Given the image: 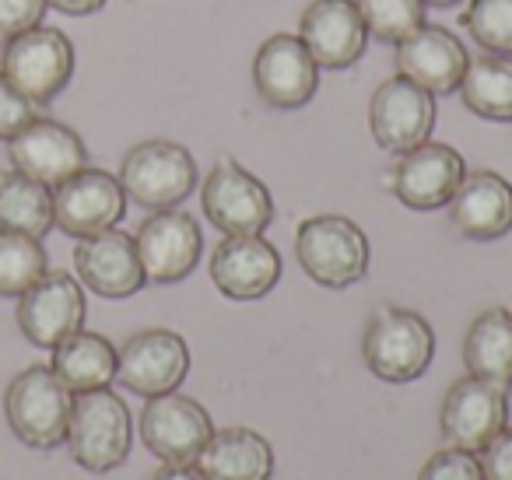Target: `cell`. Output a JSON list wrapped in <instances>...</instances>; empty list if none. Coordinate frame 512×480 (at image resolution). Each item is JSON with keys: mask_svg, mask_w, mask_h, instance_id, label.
Returning <instances> with one entry per match:
<instances>
[{"mask_svg": "<svg viewBox=\"0 0 512 480\" xmlns=\"http://www.w3.org/2000/svg\"><path fill=\"white\" fill-rule=\"evenodd\" d=\"M435 120H439L435 95L407 81L404 74L386 78L369 99L372 141L390 155H404V151L432 141Z\"/></svg>", "mask_w": 512, "mask_h": 480, "instance_id": "obj_9", "label": "cell"}, {"mask_svg": "<svg viewBox=\"0 0 512 480\" xmlns=\"http://www.w3.org/2000/svg\"><path fill=\"white\" fill-rule=\"evenodd\" d=\"M460 99L474 116L491 123H512V57L481 53L470 57L460 81Z\"/></svg>", "mask_w": 512, "mask_h": 480, "instance_id": "obj_26", "label": "cell"}, {"mask_svg": "<svg viewBox=\"0 0 512 480\" xmlns=\"http://www.w3.org/2000/svg\"><path fill=\"white\" fill-rule=\"evenodd\" d=\"M46 8V0H0V39H15L43 25Z\"/></svg>", "mask_w": 512, "mask_h": 480, "instance_id": "obj_33", "label": "cell"}, {"mask_svg": "<svg viewBox=\"0 0 512 480\" xmlns=\"http://www.w3.org/2000/svg\"><path fill=\"white\" fill-rule=\"evenodd\" d=\"M446 211L463 239L495 242L512 232V183L491 169L467 172Z\"/></svg>", "mask_w": 512, "mask_h": 480, "instance_id": "obj_22", "label": "cell"}, {"mask_svg": "<svg viewBox=\"0 0 512 480\" xmlns=\"http://www.w3.org/2000/svg\"><path fill=\"white\" fill-rule=\"evenodd\" d=\"M0 228L43 239L53 228V190L22 172L0 176Z\"/></svg>", "mask_w": 512, "mask_h": 480, "instance_id": "obj_27", "label": "cell"}, {"mask_svg": "<svg viewBox=\"0 0 512 480\" xmlns=\"http://www.w3.org/2000/svg\"><path fill=\"white\" fill-rule=\"evenodd\" d=\"M509 424V389L488 379H456L442 396L439 428L446 445L463 452H481Z\"/></svg>", "mask_w": 512, "mask_h": 480, "instance_id": "obj_11", "label": "cell"}, {"mask_svg": "<svg viewBox=\"0 0 512 480\" xmlns=\"http://www.w3.org/2000/svg\"><path fill=\"white\" fill-rule=\"evenodd\" d=\"M190 372V344L176 330H141L120 347L116 382L137 396H162L183 386Z\"/></svg>", "mask_w": 512, "mask_h": 480, "instance_id": "obj_16", "label": "cell"}, {"mask_svg": "<svg viewBox=\"0 0 512 480\" xmlns=\"http://www.w3.org/2000/svg\"><path fill=\"white\" fill-rule=\"evenodd\" d=\"M463 29L484 53L512 57V0H467Z\"/></svg>", "mask_w": 512, "mask_h": 480, "instance_id": "obj_30", "label": "cell"}, {"mask_svg": "<svg viewBox=\"0 0 512 480\" xmlns=\"http://www.w3.org/2000/svg\"><path fill=\"white\" fill-rule=\"evenodd\" d=\"M467 64H470L467 46L446 25L425 22L418 32H411V36L397 43V74H404L407 81L432 92L435 99L460 92Z\"/></svg>", "mask_w": 512, "mask_h": 480, "instance_id": "obj_20", "label": "cell"}, {"mask_svg": "<svg viewBox=\"0 0 512 480\" xmlns=\"http://www.w3.org/2000/svg\"><path fill=\"white\" fill-rule=\"evenodd\" d=\"M207 480H271L274 477V449L260 431L221 428L207 438L200 456L193 459Z\"/></svg>", "mask_w": 512, "mask_h": 480, "instance_id": "obj_23", "label": "cell"}, {"mask_svg": "<svg viewBox=\"0 0 512 480\" xmlns=\"http://www.w3.org/2000/svg\"><path fill=\"white\" fill-rule=\"evenodd\" d=\"M137 428H141V442L148 445V452L162 463H193L207 438L214 435L207 407H200L193 396H183L176 389L148 396Z\"/></svg>", "mask_w": 512, "mask_h": 480, "instance_id": "obj_15", "label": "cell"}, {"mask_svg": "<svg viewBox=\"0 0 512 480\" xmlns=\"http://www.w3.org/2000/svg\"><path fill=\"white\" fill-rule=\"evenodd\" d=\"M151 480H207L197 463H162Z\"/></svg>", "mask_w": 512, "mask_h": 480, "instance_id": "obj_36", "label": "cell"}, {"mask_svg": "<svg viewBox=\"0 0 512 480\" xmlns=\"http://www.w3.org/2000/svg\"><path fill=\"white\" fill-rule=\"evenodd\" d=\"M355 8L362 15L365 29H369V36L390 46H397L400 39L418 32L428 15L425 0H355Z\"/></svg>", "mask_w": 512, "mask_h": 480, "instance_id": "obj_29", "label": "cell"}, {"mask_svg": "<svg viewBox=\"0 0 512 480\" xmlns=\"http://www.w3.org/2000/svg\"><path fill=\"white\" fill-rule=\"evenodd\" d=\"M477 456H481L484 480H512V428L509 424H505Z\"/></svg>", "mask_w": 512, "mask_h": 480, "instance_id": "obj_34", "label": "cell"}, {"mask_svg": "<svg viewBox=\"0 0 512 480\" xmlns=\"http://www.w3.org/2000/svg\"><path fill=\"white\" fill-rule=\"evenodd\" d=\"M137 256H141L144 277L151 284H179L197 270L204 256V232L193 214L169 207V211H151L134 235Z\"/></svg>", "mask_w": 512, "mask_h": 480, "instance_id": "obj_12", "label": "cell"}, {"mask_svg": "<svg viewBox=\"0 0 512 480\" xmlns=\"http://www.w3.org/2000/svg\"><path fill=\"white\" fill-rule=\"evenodd\" d=\"M299 39L320 71H344L355 67L369 50V29L358 15L355 0H313L302 11Z\"/></svg>", "mask_w": 512, "mask_h": 480, "instance_id": "obj_19", "label": "cell"}, {"mask_svg": "<svg viewBox=\"0 0 512 480\" xmlns=\"http://www.w3.org/2000/svg\"><path fill=\"white\" fill-rule=\"evenodd\" d=\"M463 176L467 162L453 144L425 141L397 155V162L386 169V190L411 211H442L460 190Z\"/></svg>", "mask_w": 512, "mask_h": 480, "instance_id": "obj_8", "label": "cell"}, {"mask_svg": "<svg viewBox=\"0 0 512 480\" xmlns=\"http://www.w3.org/2000/svg\"><path fill=\"white\" fill-rule=\"evenodd\" d=\"M120 186L144 211L179 207L200 183L193 155L176 141H141L123 155Z\"/></svg>", "mask_w": 512, "mask_h": 480, "instance_id": "obj_4", "label": "cell"}, {"mask_svg": "<svg viewBox=\"0 0 512 480\" xmlns=\"http://www.w3.org/2000/svg\"><path fill=\"white\" fill-rule=\"evenodd\" d=\"M74 270H78V281L88 291H95L99 298H130L148 284L141 267V256H137L134 235L120 232V228H109V232L88 235L78 239L74 249Z\"/></svg>", "mask_w": 512, "mask_h": 480, "instance_id": "obj_21", "label": "cell"}, {"mask_svg": "<svg viewBox=\"0 0 512 480\" xmlns=\"http://www.w3.org/2000/svg\"><path fill=\"white\" fill-rule=\"evenodd\" d=\"M74 393L50 365H29L11 379L4 393V414L18 442L29 449H57L67 442Z\"/></svg>", "mask_w": 512, "mask_h": 480, "instance_id": "obj_3", "label": "cell"}, {"mask_svg": "<svg viewBox=\"0 0 512 480\" xmlns=\"http://www.w3.org/2000/svg\"><path fill=\"white\" fill-rule=\"evenodd\" d=\"M200 207L221 235H264L274 221V197L235 158H221L200 186Z\"/></svg>", "mask_w": 512, "mask_h": 480, "instance_id": "obj_7", "label": "cell"}, {"mask_svg": "<svg viewBox=\"0 0 512 480\" xmlns=\"http://www.w3.org/2000/svg\"><path fill=\"white\" fill-rule=\"evenodd\" d=\"M53 11L60 15H74V18H85V15H95V11L106 8V0H46Z\"/></svg>", "mask_w": 512, "mask_h": 480, "instance_id": "obj_35", "label": "cell"}, {"mask_svg": "<svg viewBox=\"0 0 512 480\" xmlns=\"http://www.w3.org/2000/svg\"><path fill=\"white\" fill-rule=\"evenodd\" d=\"M39 109L43 106H36L29 95H22L4 74H0V141H11V137L22 134L29 123H36Z\"/></svg>", "mask_w": 512, "mask_h": 480, "instance_id": "obj_32", "label": "cell"}, {"mask_svg": "<svg viewBox=\"0 0 512 480\" xmlns=\"http://www.w3.org/2000/svg\"><path fill=\"white\" fill-rule=\"evenodd\" d=\"M460 0H425V8H456Z\"/></svg>", "mask_w": 512, "mask_h": 480, "instance_id": "obj_37", "label": "cell"}, {"mask_svg": "<svg viewBox=\"0 0 512 480\" xmlns=\"http://www.w3.org/2000/svg\"><path fill=\"white\" fill-rule=\"evenodd\" d=\"M211 281L232 302H256L281 281V253L264 235H225L211 253Z\"/></svg>", "mask_w": 512, "mask_h": 480, "instance_id": "obj_17", "label": "cell"}, {"mask_svg": "<svg viewBox=\"0 0 512 480\" xmlns=\"http://www.w3.org/2000/svg\"><path fill=\"white\" fill-rule=\"evenodd\" d=\"M130 410L113 389H92L74 396L71 424H67V445L81 470L109 473L130 456Z\"/></svg>", "mask_w": 512, "mask_h": 480, "instance_id": "obj_5", "label": "cell"}, {"mask_svg": "<svg viewBox=\"0 0 512 480\" xmlns=\"http://www.w3.org/2000/svg\"><path fill=\"white\" fill-rule=\"evenodd\" d=\"M88 302L85 288L67 270H46L22 298H18V330L36 347H53L71 333L85 330Z\"/></svg>", "mask_w": 512, "mask_h": 480, "instance_id": "obj_10", "label": "cell"}, {"mask_svg": "<svg viewBox=\"0 0 512 480\" xmlns=\"http://www.w3.org/2000/svg\"><path fill=\"white\" fill-rule=\"evenodd\" d=\"M253 88L271 109H302L320 92V64L292 32H274L253 57Z\"/></svg>", "mask_w": 512, "mask_h": 480, "instance_id": "obj_14", "label": "cell"}, {"mask_svg": "<svg viewBox=\"0 0 512 480\" xmlns=\"http://www.w3.org/2000/svg\"><path fill=\"white\" fill-rule=\"evenodd\" d=\"M362 358L376 379L404 386L428 372L435 358V333L425 316L400 305H383L365 323Z\"/></svg>", "mask_w": 512, "mask_h": 480, "instance_id": "obj_1", "label": "cell"}, {"mask_svg": "<svg viewBox=\"0 0 512 480\" xmlns=\"http://www.w3.org/2000/svg\"><path fill=\"white\" fill-rule=\"evenodd\" d=\"M8 155L15 172L50 186V190H57L64 179H71L88 165V148L78 130L57 120H43V116L29 123L18 137H11Z\"/></svg>", "mask_w": 512, "mask_h": 480, "instance_id": "obj_18", "label": "cell"}, {"mask_svg": "<svg viewBox=\"0 0 512 480\" xmlns=\"http://www.w3.org/2000/svg\"><path fill=\"white\" fill-rule=\"evenodd\" d=\"M418 480H484L481 459H477L474 452H463V449L446 445V449L432 452V456L425 459Z\"/></svg>", "mask_w": 512, "mask_h": 480, "instance_id": "obj_31", "label": "cell"}, {"mask_svg": "<svg viewBox=\"0 0 512 480\" xmlns=\"http://www.w3.org/2000/svg\"><path fill=\"white\" fill-rule=\"evenodd\" d=\"M46 270L50 260L43 242L0 228V298H22Z\"/></svg>", "mask_w": 512, "mask_h": 480, "instance_id": "obj_28", "label": "cell"}, {"mask_svg": "<svg viewBox=\"0 0 512 480\" xmlns=\"http://www.w3.org/2000/svg\"><path fill=\"white\" fill-rule=\"evenodd\" d=\"M127 214V193L106 169H81L53 190V225L71 239L116 228Z\"/></svg>", "mask_w": 512, "mask_h": 480, "instance_id": "obj_13", "label": "cell"}, {"mask_svg": "<svg viewBox=\"0 0 512 480\" xmlns=\"http://www.w3.org/2000/svg\"><path fill=\"white\" fill-rule=\"evenodd\" d=\"M295 256L320 288H351L369 274V235L341 214H313L295 232Z\"/></svg>", "mask_w": 512, "mask_h": 480, "instance_id": "obj_2", "label": "cell"}, {"mask_svg": "<svg viewBox=\"0 0 512 480\" xmlns=\"http://www.w3.org/2000/svg\"><path fill=\"white\" fill-rule=\"evenodd\" d=\"M116 361H120V347H113V340L92 330H78L53 347L50 368L78 396L92 393V389H106L109 382H116Z\"/></svg>", "mask_w": 512, "mask_h": 480, "instance_id": "obj_24", "label": "cell"}, {"mask_svg": "<svg viewBox=\"0 0 512 480\" xmlns=\"http://www.w3.org/2000/svg\"><path fill=\"white\" fill-rule=\"evenodd\" d=\"M463 368L474 379H488L512 389V312L488 309L467 326L463 337Z\"/></svg>", "mask_w": 512, "mask_h": 480, "instance_id": "obj_25", "label": "cell"}, {"mask_svg": "<svg viewBox=\"0 0 512 480\" xmlns=\"http://www.w3.org/2000/svg\"><path fill=\"white\" fill-rule=\"evenodd\" d=\"M0 74L36 106L53 102L74 74V43L60 29L36 25L22 36L8 39L0 50Z\"/></svg>", "mask_w": 512, "mask_h": 480, "instance_id": "obj_6", "label": "cell"}]
</instances>
